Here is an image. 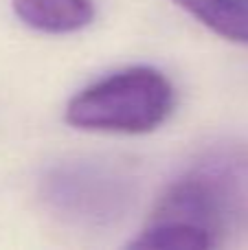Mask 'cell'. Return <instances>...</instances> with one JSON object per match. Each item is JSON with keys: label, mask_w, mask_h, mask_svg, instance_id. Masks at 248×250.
<instances>
[{"label": "cell", "mask_w": 248, "mask_h": 250, "mask_svg": "<svg viewBox=\"0 0 248 250\" xmlns=\"http://www.w3.org/2000/svg\"><path fill=\"white\" fill-rule=\"evenodd\" d=\"M228 211H231V191L222 182V178L209 173H191L167 189L149 220L187 224L222 242Z\"/></svg>", "instance_id": "cell-2"}, {"label": "cell", "mask_w": 248, "mask_h": 250, "mask_svg": "<svg viewBox=\"0 0 248 250\" xmlns=\"http://www.w3.org/2000/svg\"><path fill=\"white\" fill-rule=\"evenodd\" d=\"M176 2L224 40L248 44V0H176Z\"/></svg>", "instance_id": "cell-4"}, {"label": "cell", "mask_w": 248, "mask_h": 250, "mask_svg": "<svg viewBox=\"0 0 248 250\" xmlns=\"http://www.w3.org/2000/svg\"><path fill=\"white\" fill-rule=\"evenodd\" d=\"M215 246H220V242L213 235L193 226L165 220H149L139 237L130 244V248L145 250H207Z\"/></svg>", "instance_id": "cell-5"}, {"label": "cell", "mask_w": 248, "mask_h": 250, "mask_svg": "<svg viewBox=\"0 0 248 250\" xmlns=\"http://www.w3.org/2000/svg\"><path fill=\"white\" fill-rule=\"evenodd\" d=\"M13 11L26 26L42 33H75L92 22V0H13Z\"/></svg>", "instance_id": "cell-3"}, {"label": "cell", "mask_w": 248, "mask_h": 250, "mask_svg": "<svg viewBox=\"0 0 248 250\" xmlns=\"http://www.w3.org/2000/svg\"><path fill=\"white\" fill-rule=\"evenodd\" d=\"M176 108L171 82L152 66H132L90 83L66 105V123L86 132L147 134Z\"/></svg>", "instance_id": "cell-1"}]
</instances>
